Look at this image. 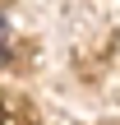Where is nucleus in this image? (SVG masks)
I'll return each mask as SVG.
<instances>
[{
	"label": "nucleus",
	"instance_id": "1",
	"mask_svg": "<svg viewBox=\"0 0 120 125\" xmlns=\"http://www.w3.org/2000/svg\"><path fill=\"white\" fill-rule=\"evenodd\" d=\"M5 42H9V28H5V19H0V60H5Z\"/></svg>",
	"mask_w": 120,
	"mask_h": 125
},
{
	"label": "nucleus",
	"instance_id": "2",
	"mask_svg": "<svg viewBox=\"0 0 120 125\" xmlns=\"http://www.w3.org/2000/svg\"><path fill=\"white\" fill-rule=\"evenodd\" d=\"M0 125H5V121H0Z\"/></svg>",
	"mask_w": 120,
	"mask_h": 125
}]
</instances>
